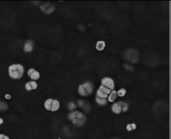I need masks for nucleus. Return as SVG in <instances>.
Returning a JSON list of instances; mask_svg holds the SVG:
<instances>
[{"label": "nucleus", "mask_w": 171, "mask_h": 139, "mask_svg": "<svg viewBox=\"0 0 171 139\" xmlns=\"http://www.w3.org/2000/svg\"><path fill=\"white\" fill-rule=\"evenodd\" d=\"M118 102L119 103V104L121 105V107H122V111H123V112H126V111L128 110V104L125 102H121V101Z\"/></svg>", "instance_id": "4468645a"}, {"label": "nucleus", "mask_w": 171, "mask_h": 139, "mask_svg": "<svg viewBox=\"0 0 171 139\" xmlns=\"http://www.w3.org/2000/svg\"><path fill=\"white\" fill-rule=\"evenodd\" d=\"M8 74L10 78L19 79L24 76V67L21 64H12L8 68Z\"/></svg>", "instance_id": "f257e3e1"}, {"label": "nucleus", "mask_w": 171, "mask_h": 139, "mask_svg": "<svg viewBox=\"0 0 171 139\" xmlns=\"http://www.w3.org/2000/svg\"><path fill=\"white\" fill-rule=\"evenodd\" d=\"M117 96L121 97H124L125 94H126V90L124 89V88H122V89H121L117 92Z\"/></svg>", "instance_id": "f3484780"}, {"label": "nucleus", "mask_w": 171, "mask_h": 139, "mask_svg": "<svg viewBox=\"0 0 171 139\" xmlns=\"http://www.w3.org/2000/svg\"><path fill=\"white\" fill-rule=\"evenodd\" d=\"M117 97V91L114 90L112 91L111 92V93L108 95V100L109 102L113 103L115 102V100H116Z\"/></svg>", "instance_id": "423d86ee"}, {"label": "nucleus", "mask_w": 171, "mask_h": 139, "mask_svg": "<svg viewBox=\"0 0 171 139\" xmlns=\"http://www.w3.org/2000/svg\"><path fill=\"white\" fill-rule=\"evenodd\" d=\"M11 98V95H9V94H6L5 95V98L7 100H10Z\"/></svg>", "instance_id": "b1692460"}, {"label": "nucleus", "mask_w": 171, "mask_h": 139, "mask_svg": "<svg viewBox=\"0 0 171 139\" xmlns=\"http://www.w3.org/2000/svg\"><path fill=\"white\" fill-rule=\"evenodd\" d=\"M95 100L96 102L97 103L98 105H100V106H105L106 105H107L108 102L107 98H101L98 97H96Z\"/></svg>", "instance_id": "1a4fd4ad"}, {"label": "nucleus", "mask_w": 171, "mask_h": 139, "mask_svg": "<svg viewBox=\"0 0 171 139\" xmlns=\"http://www.w3.org/2000/svg\"><path fill=\"white\" fill-rule=\"evenodd\" d=\"M35 70L34 68H30L28 70V72H27V75H28L29 76H30V75H32V73H33V72H35Z\"/></svg>", "instance_id": "412c9836"}, {"label": "nucleus", "mask_w": 171, "mask_h": 139, "mask_svg": "<svg viewBox=\"0 0 171 139\" xmlns=\"http://www.w3.org/2000/svg\"><path fill=\"white\" fill-rule=\"evenodd\" d=\"M3 122H4L3 119L2 118H0V125H1V124H2L3 123Z\"/></svg>", "instance_id": "393cba45"}, {"label": "nucleus", "mask_w": 171, "mask_h": 139, "mask_svg": "<svg viewBox=\"0 0 171 139\" xmlns=\"http://www.w3.org/2000/svg\"><path fill=\"white\" fill-rule=\"evenodd\" d=\"M25 88L26 90L28 91H30L32 90L31 86H30V84L29 82H26L25 84Z\"/></svg>", "instance_id": "6ab92c4d"}, {"label": "nucleus", "mask_w": 171, "mask_h": 139, "mask_svg": "<svg viewBox=\"0 0 171 139\" xmlns=\"http://www.w3.org/2000/svg\"><path fill=\"white\" fill-rule=\"evenodd\" d=\"M68 118L72 123L77 126H82L84 125L87 119L85 115L78 111H74L70 113Z\"/></svg>", "instance_id": "f03ea898"}, {"label": "nucleus", "mask_w": 171, "mask_h": 139, "mask_svg": "<svg viewBox=\"0 0 171 139\" xmlns=\"http://www.w3.org/2000/svg\"><path fill=\"white\" fill-rule=\"evenodd\" d=\"M82 84H83V86H84L85 90L86 92H87V94L88 96V95H91V94L93 93V92H94L95 87H94V85H93V84L91 82L87 81V82H84V83Z\"/></svg>", "instance_id": "20e7f679"}, {"label": "nucleus", "mask_w": 171, "mask_h": 139, "mask_svg": "<svg viewBox=\"0 0 171 139\" xmlns=\"http://www.w3.org/2000/svg\"><path fill=\"white\" fill-rule=\"evenodd\" d=\"M99 89H100V91H101L103 93L107 94V95H109V94L111 93V92L112 91H111L110 89H108V88L103 86V85H101V86H100V88H99Z\"/></svg>", "instance_id": "2eb2a0df"}, {"label": "nucleus", "mask_w": 171, "mask_h": 139, "mask_svg": "<svg viewBox=\"0 0 171 139\" xmlns=\"http://www.w3.org/2000/svg\"><path fill=\"white\" fill-rule=\"evenodd\" d=\"M101 85L108 88L111 91H113L114 89V82L113 79L111 78L106 77L103 78V79L101 80Z\"/></svg>", "instance_id": "7ed1b4c3"}, {"label": "nucleus", "mask_w": 171, "mask_h": 139, "mask_svg": "<svg viewBox=\"0 0 171 139\" xmlns=\"http://www.w3.org/2000/svg\"><path fill=\"white\" fill-rule=\"evenodd\" d=\"M29 82H30L32 90H35L38 87V84L36 83L35 81H30Z\"/></svg>", "instance_id": "a211bd4d"}, {"label": "nucleus", "mask_w": 171, "mask_h": 139, "mask_svg": "<svg viewBox=\"0 0 171 139\" xmlns=\"http://www.w3.org/2000/svg\"><path fill=\"white\" fill-rule=\"evenodd\" d=\"M60 108V103L58 100L53 99L51 105V111L55 112V111H57L58 110H59Z\"/></svg>", "instance_id": "0eeeda50"}, {"label": "nucleus", "mask_w": 171, "mask_h": 139, "mask_svg": "<svg viewBox=\"0 0 171 139\" xmlns=\"http://www.w3.org/2000/svg\"><path fill=\"white\" fill-rule=\"evenodd\" d=\"M78 94H80L81 96L82 97H87V92H86L84 88V86H83V84H80L79 86H78Z\"/></svg>", "instance_id": "9b49d317"}, {"label": "nucleus", "mask_w": 171, "mask_h": 139, "mask_svg": "<svg viewBox=\"0 0 171 139\" xmlns=\"http://www.w3.org/2000/svg\"><path fill=\"white\" fill-rule=\"evenodd\" d=\"M96 97H98L101 98H108V95L103 93L101 91H100V89H98L97 91H96Z\"/></svg>", "instance_id": "ddd939ff"}, {"label": "nucleus", "mask_w": 171, "mask_h": 139, "mask_svg": "<svg viewBox=\"0 0 171 139\" xmlns=\"http://www.w3.org/2000/svg\"><path fill=\"white\" fill-rule=\"evenodd\" d=\"M131 124V129H132V130H135L136 128H137V126H136L135 124H134V123H132V124Z\"/></svg>", "instance_id": "5701e85b"}, {"label": "nucleus", "mask_w": 171, "mask_h": 139, "mask_svg": "<svg viewBox=\"0 0 171 139\" xmlns=\"http://www.w3.org/2000/svg\"><path fill=\"white\" fill-rule=\"evenodd\" d=\"M32 49H33V46H32V44H30V43H27L25 44V46H24L25 51L29 53V52L32 51Z\"/></svg>", "instance_id": "dca6fc26"}, {"label": "nucleus", "mask_w": 171, "mask_h": 139, "mask_svg": "<svg viewBox=\"0 0 171 139\" xmlns=\"http://www.w3.org/2000/svg\"><path fill=\"white\" fill-rule=\"evenodd\" d=\"M111 110L112 112L117 114V115H119V114L121 113L122 112V107L120 105L119 102L114 103L111 106Z\"/></svg>", "instance_id": "39448f33"}, {"label": "nucleus", "mask_w": 171, "mask_h": 139, "mask_svg": "<svg viewBox=\"0 0 171 139\" xmlns=\"http://www.w3.org/2000/svg\"><path fill=\"white\" fill-rule=\"evenodd\" d=\"M29 77L30 78V79L33 81L38 80V79L40 77V74L38 72V71L35 70V72H33V73H32V75H30Z\"/></svg>", "instance_id": "f8f14e48"}, {"label": "nucleus", "mask_w": 171, "mask_h": 139, "mask_svg": "<svg viewBox=\"0 0 171 139\" xmlns=\"http://www.w3.org/2000/svg\"><path fill=\"white\" fill-rule=\"evenodd\" d=\"M0 139H10L8 135H4L3 134H0Z\"/></svg>", "instance_id": "aec40b11"}, {"label": "nucleus", "mask_w": 171, "mask_h": 139, "mask_svg": "<svg viewBox=\"0 0 171 139\" xmlns=\"http://www.w3.org/2000/svg\"><path fill=\"white\" fill-rule=\"evenodd\" d=\"M106 46V43L104 41H99L96 43V49L98 51H102L105 48Z\"/></svg>", "instance_id": "6e6552de"}, {"label": "nucleus", "mask_w": 171, "mask_h": 139, "mask_svg": "<svg viewBox=\"0 0 171 139\" xmlns=\"http://www.w3.org/2000/svg\"><path fill=\"white\" fill-rule=\"evenodd\" d=\"M126 129L128 131H132V129H131V124H128L126 126Z\"/></svg>", "instance_id": "4be33fe9"}, {"label": "nucleus", "mask_w": 171, "mask_h": 139, "mask_svg": "<svg viewBox=\"0 0 171 139\" xmlns=\"http://www.w3.org/2000/svg\"><path fill=\"white\" fill-rule=\"evenodd\" d=\"M52 100H53L52 98H48V99L46 100L45 102V103H44V107H45V108L46 110L51 111Z\"/></svg>", "instance_id": "9d476101"}]
</instances>
